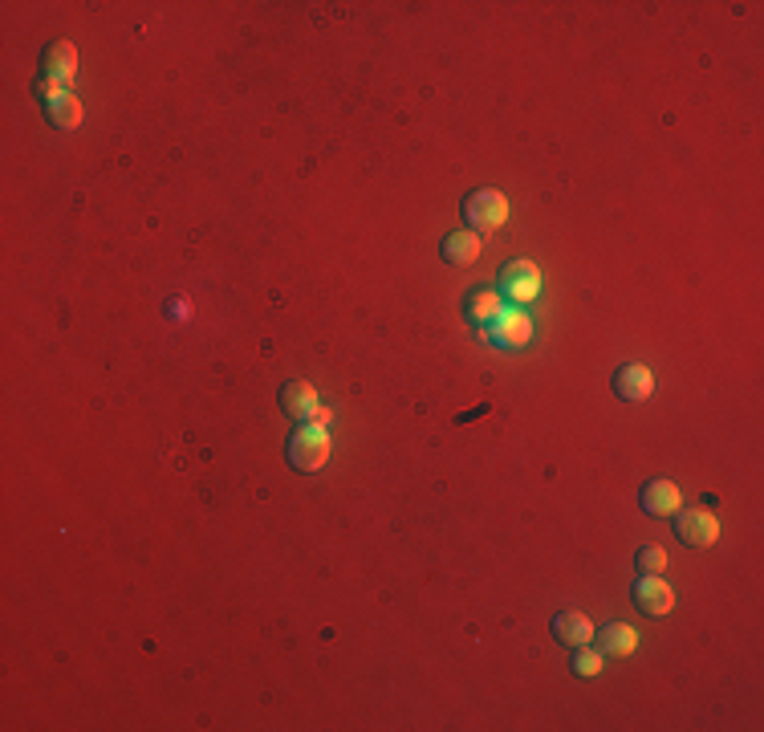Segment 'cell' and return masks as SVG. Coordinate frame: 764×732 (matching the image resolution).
I'll return each instance as SVG.
<instances>
[{"instance_id": "obj_15", "label": "cell", "mask_w": 764, "mask_h": 732, "mask_svg": "<svg viewBox=\"0 0 764 732\" xmlns=\"http://www.w3.org/2000/svg\"><path fill=\"white\" fill-rule=\"evenodd\" d=\"M634 647H639V635H634V627H626V623H610L606 631H602V655H630Z\"/></svg>"}, {"instance_id": "obj_3", "label": "cell", "mask_w": 764, "mask_h": 732, "mask_svg": "<svg viewBox=\"0 0 764 732\" xmlns=\"http://www.w3.org/2000/svg\"><path fill=\"white\" fill-rule=\"evenodd\" d=\"M500 293H504L508 301H517V305L533 301V297L541 293V269H537L533 261H508V265L500 269Z\"/></svg>"}, {"instance_id": "obj_11", "label": "cell", "mask_w": 764, "mask_h": 732, "mask_svg": "<svg viewBox=\"0 0 764 732\" xmlns=\"http://www.w3.org/2000/svg\"><path fill=\"white\" fill-rule=\"evenodd\" d=\"M49 90V86H45ZM45 118L53 122L57 131H74L78 122H82V102L74 94H61V90H49L45 98Z\"/></svg>"}, {"instance_id": "obj_4", "label": "cell", "mask_w": 764, "mask_h": 732, "mask_svg": "<svg viewBox=\"0 0 764 732\" xmlns=\"http://www.w3.org/2000/svg\"><path fill=\"white\" fill-rule=\"evenodd\" d=\"M675 533H679V541L691 545V549H708V545L720 541V521H716L708 509H679Z\"/></svg>"}, {"instance_id": "obj_12", "label": "cell", "mask_w": 764, "mask_h": 732, "mask_svg": "<svg viewBox=\"0 0 764 732\" xmlns=\"http://www.w3.org/2000/svg\"><path fill=\"white\" fill-rule=\"evenodd\" d=\"M484 249V236L480 232H448V240H443V261H452V265H472Z\"/></svg>"}, {"instance_id": "obj_8", "label": "cell", "mask_w": 764, "mask_h": 732, "mask_svg": "<svg viewBox=\"0 0 764 732\" xmlns=\"http://www.w3.org/2000/svg\"><path fill=\"white\" fill-rule=\"evenodd\" d=\"M74 70H78V49L70 41H53L41 53V78L45 82H70Z\"/></svg>"}, {"instance_id": "obj_14", "label": "cell", "mask_w": 764, "mask_h": 732, "mask_svg": "<svg viewBox=\"0 0 764 732\" xmlns=\"http://www.w3.org/2000/svg\"><path fill=\"white\" fill-rule=\"evenodd\" d=\"M504 314V301H500V293H492V289H472L468 293V322H496Z\"/></svg>"}, {"instance_id": "obj_9", "label": "cell", "mask_w": 764, "mask_h": 732, "mask_svg": "<svg viewBox=\"0 0 764 732\" xmlns=\"http://www.w3.org/2000/svg\"><path fill=\"white\" fill-rule=\"evenodd\" d=\"M639 497H643V509L651 517H675L683 505V493H679L675 480H651V484H643Z\"/></svg>"}, {"instance_id": "obj_16", "label": "cell", "mask_w": 764, "mask_h": 732, "mask_svg": "<svg viewBox=\"0 0 764 732\" xmlns=\"http://www.w3.org/2000/svg\"><path fill=\"white\" fill-rule=\"evenodd\" d=\"M569 667H573V676H586V680H594L598 671H602V651H590V643H586V647H573Z\"/></svg>"}, {"instance_id": "obj_13", "label": "cell", "mask_w": 764, "mask_h": 732, "mask_svg": "<svg viewBox=\"0 0 764 732\" xmlns=\"http://www.w3.org/2000/svg\"><path fill=\"white\" fill-rule=\"evenodd\" d=\"M281 411H285L289 419L313 415V411H317V391H313L309 383H301V379L285 383V387H281Z\"/></svg>"}, {"instance_id": "obj_7", "label": "cell", "mask_w": 764, "mask_h": 732, "mask_svg": "<svg viewBox=\"0 0 764 732\" xmlns=\"http://www.w3.org/2000/svg\"><path fill=\"white\" fill-rule=\"evenodd\" d=\"M529 338H533V322L525 310H504L492 322V342L504 350H521V346H529Z\"/></svg>"}, {"instance_id": "obj_2", "label": "cell", "mask_w": 764, "mask_h": 732, "mask_svg": "<svg viewBox=\"0 0 764 732\" xmlns=\"http://www.w3.org/2000/svg\"><path fill=\"white\" fill-rule=\"evenodd\" d=\"M464 220H468L472 232H492V228H500V224L508 220V200H504V192H496V188L472 192V196L464 200Z\"/></svg>"}, {"instance_id": "obj_5", "label": "cell", "mask_w": 764, "mask_h": 732, "mask_svg": "<svg viewBox=\"0 0 764 732\" xmlns=\"http://www.w3.org/2000/svg\"><path fill=\"white\" fill-rule=\"evenodd\" d=\"M634 606H639L643 615H651V619H663L675 606V590L659 574H643L639 586H634Z\"/></svg>"}, {"instance_id": "obj_17", "label": "cell", "mask_w": 764, "mask_h": 732, "mask_svg": "<svg viewBox=\"0 0 764 732\" xmlns=\"http://www.w3.org/2000/svg\"><path fill=\"white\" fill-rule=\"evenodd\" d=\"M634 562H639V570H643V574H663V570H667V554H663V545H643V549H639V558H634Z\"/></svg>"}, {"instance_id": "obj_10", "label": "cell", "mask_w": 764, "mask_h": 732, "mask_svg": "<svg viewBox=\"0 0 764 732\" xmlns=\"http://www.w3.org/2000/svg\"><path fill=\"white\" fill-rule=\"evenodd\" d=\"M553 639L565 647H586L594 639V623L582 615V610H561L553 619Z\"/></svg>"}, {"instance_id": "obj_1", "label": "cell", "mask_w": 764, "mask_h": 732, "mask_svg": "<svg viewBox=\"0 0 764 732\" xmlns=\"http://www.w3.org/2000/svg\"><path fill=\"white\" fill-rule=\"evenodd\" d=\"M330 432L322 423H313V427H297V432L289 436V444H285V456H289V464L297 468V472H322L326 468V460H330Z\"/></svg>"}, {"instance_id": "obj_6", "label": "cell", "mask_w": 764, "mask_h": 732, "mask_svg": "<svg viewBox=\"0 0 764 732\" xmlns=\"http://www.w3.org/2000/svg\"><path fill=\"white\" fill-rule=\"evenodd\" d=\"M651 391H655L651 366H643V362H626V366H618V375H614V395H618L622 403H643V399H651Z\"/></svg>"}]
</instances>
